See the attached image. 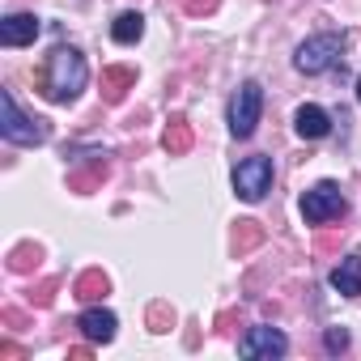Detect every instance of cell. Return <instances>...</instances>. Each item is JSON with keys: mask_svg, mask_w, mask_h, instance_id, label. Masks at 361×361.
Listing matches in <instances>:
<instances>
[{"mask_svg": "<svg viewBox=\"0 0 361 361\" xmlns=\"http://www.w3.org/2000/svg\"><path fill=\"white\" fill-rule=\"evenodd\" d=\"M90 81V68H85V56L77 47H56L39 73V94L47 102H73Z\"/></svg>", "mask_w": 361, "mask_h": 361, "instance_id": "obj_1", "label": "cell"}, {"mask_svg": "<svg viewBox=\"0 0 361 361\" xmlns=\"http://www.w3.org/2000/svg\"><path fill=\"white\" fill-rule=\"evenodd\" d=\"M0 132H5V140H13V145H43L47 140V123L43 119H26L9 90L0 94Z\"/></svg>", "mask_w": 361, "mask_h": 361, "instance_id": "obj_2", "label": "cell"}, {"mask_svg": "<svg viewBox=\"0 0 361 361\" xmlns=\"http://www.w3.org/2000/svg\"><path fill=\"white\" fill-rule=\"evenodd\" d=\"M259 111H264V85L259 81H247L234 94V102H230V132L238 140H247L255 132V123H259Z\"/></svg>", "mask_w": 361, "mask_h": 361, "instance_id": "obj_3", "label": "cell"}, {"mask_svg": "<svg viewBox=\"0 0 361 361\" xmlns=\"http://www.w3.org/2000/svg\"><path fill=\"white\" fill-rule=\"evenodd\" d=\"M344 213H348V204H344V196H340V188H336V183H314V188L302 196V217H306L310 226L340 221Z\"/></svg>", "mask_w": 361, "mask_h": 361, "instance_id": "obj_4", "label": "cell"}, {"mask_svg": "<svg viewBox=\"0 0 361 361\" xmlns=\"http://www.w3.org/2000/svg\"><path fill=\"white\" fill-rule=\"evenodd\" d=\"M340 47H344V35H314V39H306L302 47H298V56H293V68L298 73H323V68H331V60L340 56Z\"/></svg>", "mask_w": 361, "mask_h": 361, "instance_id": "obj_5", "label": "cell"}, {"mask_svg": "<svg viewBox=\"0 0 361 361\" xmlns=\"http://www.w3.org/2000/svg\"><path fill=\"white\" fill-rule=\"evenodd\" d=\"M268 188H272V161L268 157H247V161L234 166V192L243 200L255 204V200L268 196Z\"/></svg>", "mask_w": 361, "mask_h": 361, "instance_id": "obj_6", "label": "cell"}, {"mask_svg": "<svg viewBox=\"0 0 361 361\" xmlns=\"http://www.w3.org/2000/svg\"><path fill=\"white\" fill-rule=\"evenodd\" d=\"M285 348H289V340L276 327H251L238 344L243 357H285Z\"/></svg>", "mask_w": 361, "mask_h": 361, "instance_id": "obj_7", "label": "cell"}, {"mask_svg": "<svg viewBox=\"0 0 361 361\" xmlns=\"http://www.w3.org/2000/svg\"><path fill=\"white\" fill-rule=\"evenodd\" d=\"M111 178V166H106V157H94V161H85V166H77V170H68V192H77V196H90V192H98L102 183Z\"/></svg>", "mask_w": 361, "mask_h": 361, "instance_id": "obj_8", "label": "cell"}, {"mask_svg": "<svg viewBox=\"0 0 361 361\" xmlns=\"http://www.w3.org/2000/svg\"><path fill=\"white\" fill-rule=\"evenodd\" d=\"M128 90H136V68H128V64L102 68V102L106 106H119L128 98Z\"/></svg>", "mask_w": 361, "mask_h": 361, "instance_id": "obj_9", "label": "cell"}, {"mask_svg": "<svg viewBox=\"0 0 361 361\" xmlns=\"http://www.w3.org/2000/svg\"><path fill=\"white\" fill-rule=\"evenodd\" d=\"M35 39H39V18L35 13H13V18L0 22V43L5 47H26Z\"/></svg>", "mask_w": 361, "mask_h": 361, "instance_id": "obj_10", "label": "cell"}, {"mask_svg": "<svg viewBox=\"0 0 361 361\" xmlns=\"http://www.w3.org/2000/svg\"><path fill=\"white\" fill-rule=\"evenodd\" d=\"M293 128H298V136H302V140H323V136L331 132V119H327V111H323V106L306 102V106H298Z\"/></svg>", "mask_w": 361, "mask_h": 361, "instance_id": "obj_11", "label": "cell"}, {"mask_svg": "<svg viewBox=\"0 0 361 361\" xmlns=\"http://www.w3.org/2000/svg\"><path fill=\"white\" fill-rule=\"evenodd\" d=\"M161 145H166L170 157H183V153L196 145V132H192L188 115H170V123H166V132H161Z\"/></svg>", "mask_w": 361, "mask_h": 361, "instance_id": "obj_12", "label": "cell"}, {"mask_svg": "<svg viewBox=\"0 0 361 361\" xmlns=\"http://www.w3.org/2000/svg\"><path fill=\"white\" fill-rule=\"evenodd\" d=\"M268 238V230L255 221V217H243V221H234V234H230V251L243 259V255H251L259 243Z\"/></svg>", "mask_w": 361, "mask_h": 361, "instance_id": "obj_13", "label": "cell"}, {"mask_svg": "<svg viewBox=\"0 0 361 361\" xmlns=\"http://www.w3.org/2000/svg\"><path fill=\"white\" fill-rule=\"evenodd\" d=\"M115 327H119L115 314L102 310V306H90V310L81 314V331H85L94 344H111V340H115Z\"/></svg>", "mask_w": 361, "mask_h": 361, "instance_id": "obj_14", "label": "cell"}, {"mask_svg": "<svg viewBox=\"0 0 361 361\" xmlns=\"http://www.w3.org/2000/svg\"><path fill=\"white\" fill-rule=\"evenodd\" d=\"M331 289L340 298H357L361 293V255H344L340 268L331 272Z\"/></svg>", "mask_w": 361, "mask_h": 361, "instance_id": "obj_15", "label": "cell"}, {"mask_svg": "<svg viewBox=\"0 0 361 361\" xmlns=\"http://www.w3.org/2000/svg\"><path fill=\"white\" fill-rule=\"evenodd\" d=\"M106 293H111V281H106V272H102V268L81 272V276H77V285H73V298H77V302H102Z\"/></svg>", "mask_w": 361, "mask_h": 361, "instance_id": "obj_16", "label": "cell"}, {"mask_svg": "<svg viewBox=\"0 0 361 361\" xmlns=\"http://www.w3.org/2000/svg\"><path fill=\"white\" fill-rule=\"evenodd\" d=\"M39 259H43V247H39V243H18V247L9 251V272L26 276V272L39 268Z\"/></svg>", "mask_w": 361, "mask_h": 361, "instance_id": "obj_17", "label": "cell"}, {"mask_svg": "<svg viewBox=\"0 0 361 361\" xmlns=\"http://www.w3.org/2000/svg\"><path fill=\"white\" fill-rule=\"evenodd\" d=\"M111 35H115V43H136V39L145 35V18L128 9V13H119V18H115V26H111Z\"/></svg>", "mask_w": 361, "mask_h": 361, "instance_id": "obj_18", "label": "cell"}, {"mask_svg": "<svg viewBox=\"0 0 361 361\" xmlns=\"http://www.w3.org/2000/svg\"><path fill=\"white\" fill-rule=\"evenodd\" d=\"M145 323H149V331H170L174 327V306L170 302H153L149 314H145Z\"/></svg>", "mask_w": 361, "mask_h": 361, "instance_id": "obj_19", "label": "cell"}, {"mask_svg": "<svg viewBox=\"0 0 361 361\" xmlns=\"http://www.w3.org/2000/svg\"><path fill=\"white\" fill-rule=\"evenodd\" d=\"M56 289H60V281H56V276H47V281L30 285L26 302H30V306H51V302H56Z\"/></svg>", "mask_w": 361, "mask_h": 361, "instance_id": "obj_20", "label": "cell"}, {"mask_svg": "<svg viewBox=\"0 0 361 361\" xmlns=\"http://www.w3.org/2000/svg\"><path fill=\"white\" fill-rule=\"evenodd\" d=\"M323 344H327V353H344V348H348V331H344V327H327Z\"/></svg>", "mask_w": 361, "mask_h": 361, "instance_id": "obj_21", "label": "cell"}, {"mask_svg": "<svg viewBox=\"0 0 361 361\" xmlns=\"http://www.w3.org/2000/svg\"><path fill=\"white\" fill-rule=\"evenodd\" d=\"M0 323H5V327H13V331H22V327H30V319L18 310V306H5V310H0Z\"/></svg>", "mask_w": 361, "mask_h": 361, "instance_id": "obj_22", "label": "cell"}, {"mask_svg": "<svg viewBox=\"0 0 361 361\" xmlns=\"http://www.w3.org/2000/svg\"><path fill=\"white\" fill-rule=\"evenodd\" d=\"M217 5L221 0H188V13L192 18H209V13H217Z\"/></svg>", "mask_w": 361, "mask_h": 361, "instance_id": "obj_23", "label": "cell"}, {"mask_svg": "<svg viewBox=\"0 0 361 361\" xmlns=\"http://www.w3.org/2000/svg\"><path fill=\"white\" fill-rule=\"evenodd\" d=\"M234 323H243V314H238V310H226V314L217 319V331H221V336H230V331H234Z\"/></svg>", "mask_w": 361, "mask_h": 361, "instance_id": "obj_24", "label": "cell"}, {"mask_svg": "<svg viewBox=\"0 0 361 361\" xmlns=\"http://www.w3.org/2000/svg\"><path fill=\"white\" fill-rule=\"evenodd\" d=\"M0 357H5V361H18V357H22V344H13V340H0Z\"/></svg>", "mask_w": 361, "mask_h": 361, "instance_id": "obj_25", "label": "cell"}, {"mask_svg": "<svg viewBox=\"0 0 361 361\" xmlns=\"http://www.w3.org/2000/svg\"><path fill=\"white\" fill-rule=\"evenodd\" d=\"M68 357H73V361H90L94 348H90V344H77V348H68Z\"/></svg>", "mask_w": 361, "mask_h": 361, "instance_id": "obj_26", "label": "cell"}, {"mask_svg": "<svg viewBox=\"0 0 361 361\" xmlns=\"http://www.w3.org/2000/svg\"><path fill=\"white\" fill-rule=\"evenodd\" d=\"M357 102H361V77H357Z\"/></svg>", "mask_w": 361, "mask_h": 361, "instance_id": "obj_27", "label": "cell"}]
</instances>
